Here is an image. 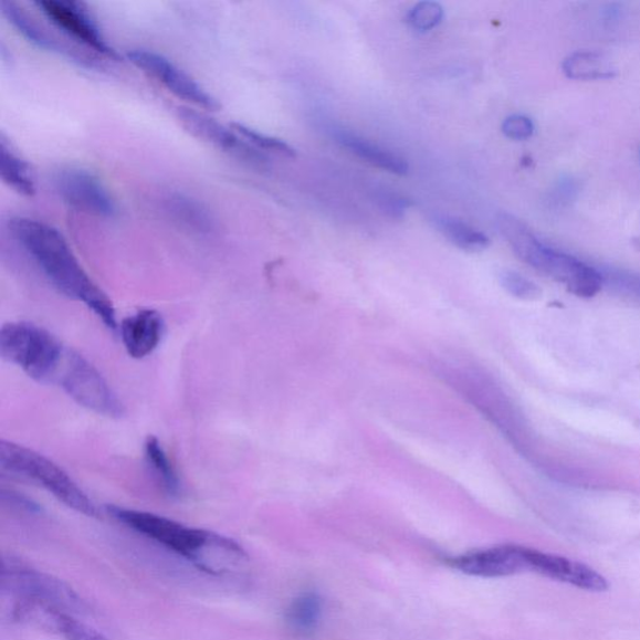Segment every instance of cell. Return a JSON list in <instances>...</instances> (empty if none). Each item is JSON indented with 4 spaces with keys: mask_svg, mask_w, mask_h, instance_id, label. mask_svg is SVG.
I'll use <instances>...</instances> for the list:
<instances>
[{
    "mask_svg": "<svg viewBox=\"0 0 640 640\" xmlns=\"http://www.w3.org/2000/svg\"><path fill=\"white\" fill-rule=\"evenodd\" d=\"M529 571L588 591H606L607 579L583 563L529 548Z\"/></svg>",
    "mask_w": 640,
    "mask_h": 640,
    "instance_id": "4fadbf2b",
    "label": "cell"
},
{
    "mask_svg": "<svg viewBox=\"0 0 640 640\" xmlns=\"http://www.w3.org/2000/svg\"><path fill=\"white\" fill-rule=\"evenodd\" d=\"M161 204L171 221L190 232L203 234L214 229V219L208 208L192 197L169 193L161 199Z\"/></svg>",
    "mask_w": 640,
    "mask_h": 640,
    "instance_id": "e0dca14e",
    "label": "cell"
},
{
    "mask_svg": "<svg viewBox=\"0 0 640 640\" xmlns=\"http://www.w3.org/2000/svg\"><path fill=\"white\" fill-rule=\"evenodd\" d=\"M332 135L343 148L348 149L353 155L367 161L368 165L397 176L408 174L409 166L407 160L396 155V153L361 138L347 129L333 128Z\"/></svg>",
    "mask_w": 640,
    "mask_h": 640,
    "instance_id": "9a60e30c",
    "label": "cell"
},
{
    "mask_svg": "<svg viewBox=\"0 0 640 640\" xmlns=\"http://www.w3.org/2000/svg\"><path fill=\"white\" fill-rule=\"evenodd\" d=\"M502 130L506 138L513 140H525L533 136L534 124L532 119L521 114H514L503 122Z\"/></svg>",
    "mask_w": 640,
    "mask_h": 640,
    "instance_id": "f1b7e54d",
    "label": "cell"
},
{
    "mask_svg": "<svg viewBox=\"0 0 640 640\" xmlns=\"http://www.w3.org/2000/svg\"><path fill=\"white\" fill-rule=\"evenodd\" d=\"M495 223L520 260L562 283L577 297L594 298L605 285L604 275L598 270L542 243L518 218L502 213L496 217Z\"/></svg>",
    "mask_w": 640,
    "mask_h": 640,
    "instance_id": "3957f363",
    "label": "cell"
},
{
    "mask_svg": "<svg viewBox=\"0 0 640 640\" xmlns=\"http://www.w3.org/2000/svg\"><path fill=\"white\" fill-rule=\"evenodd\" d=\"M44 632L62 637L64 640H112L98 629L82 622L76 616L62 609H52L43 625Z\"/></svg>",
    "mask_w": 640,
    "mask_h": 640,
    "instance_id": "603a6c76",
    "label": "cell"
},
{
    "mask_svg": "<svg viewBox=\"0 0 640 640\" xmlns=\"http://www.w3.org/2000/svg\"><path fill=\"white\" fill-rule=\"evenodd\" d=\"M324 604L315 591H305L285 610V623L295 636L308 638L322 623Z\"/></svg>",
    "mask_w": 640,
    "mask_h": 640,
    "instance_id": "ac0fdd59",
    "label": "cell"
},
{
    "mask_svg": "<svg viewBox=\"0 0 640 640\" xmlns=\"http://www.w3.org/2000/svg\"><path fill=\"white\" fill-rule=\"evenodd\" d=\"M0 175L8 187L24 197L36 192L35 180L30 165L9 145L4 135L0 137Z\"/></svg>",
    "mask_w": 640,
    "mask_h": 640,
    "instance_id": "d6986e66",
    "label": "cell"
},
{
    "mask_svg": "<svg viewBox=\"0 0 640 640\" xmlns=\"http://www.w3.org/2000/svg\"><path fill=\"white\" fill-rule=\"evenodd\" d=\"M600 273L604 275L605 284L610 285L619 293L629 295V297L640 300V275L611 270Z\"/></svg>",
    "mask_w": 640,
    "mask_h": 640,
    "instance_id": "4316f807",
    "label": "cell"
},
{
    "mask_svg": "<svg viewBox=\"0 0 640 640\" xmlns=\"http://www.w3.org/2000/svg\"><path fill=\"white\" fill-rule=\"evenodd\" d=\"M0 464L7 472L21 475L42 486L69 508L87 515V517H98L97 506L90 496L83 492L69 473H65L50 458L33 451V449L3 439L0 442Z\"/></svg>",
    "mask_w": 640,
    "mask_h": 640,
    "instance_id": "277c9868",
    "label": "cell"
},
{
    "mask_svg": "<svg viewBox=\"0 0 640 640\" xmlns=\"http://www.w3.org/2000/svg\"><path fill=\"white\" fill-rule=\"evenodd\" d=\"M35 6L41 9L48 21L73 40L105 59L119 61V54L109 44L97 22L82 3L71 2V0H41Z\"/></svg>",
    "mask_w": 640,
    "mask_h": 640,
    "instance_id": "8fae6325",
    "label": "cell"
},
{
    "mask_svg": "<svg viewBox=\"0 0 640 640\" xmlns=\"http://www.w3.org/2000/svg\"><path fill=\"white\" fill-rule=\"evenodd\" d=\"M444 17L443 7L436 2H420L410 9L407 22L420 32L432 31L441 24Z\"/></svg>",
    "mask_w": 640,
    "mask_h": 640,
    "instance_id": "d4e9b609",
    "label": "cell"
},
{
    "mask_svg": "<svg viewBox=\"0 0 640 640\" xmlns=\"http://www.w3.org/2000/svg\"><path fill=\"white\" fill-rule=\"evenodd\" d=\"M432 223L449 242L464 252L480 253L490 246V238L478 229L447 214H434Z\"/></svg>",
    "mask_w": 640,
    "mask_h": 640,
    "instance_id": "ffe728a7",
    "label": "cell"
},
{
    "mask_svg": "<svg viewBox=\"0 0 640 640\" xmlns=\"http://www.w3.org/2000/svg\"><path fill=\"white\" fill-rule=\"evenodd\" d=\"M499 280L503 288L515 298L523 301H536L541 298L542 291L539 286L524 275L514 271H502Z\"/></svg>",
    "mask_w": 640,
    "mask_h": 640,
    "instance_id": "484cf974",
    "label": "cell"
},
{
    "mask_svg": "<svg viewBox=\"0 0 640 640\" xmlns=\"http://www.w3.org/2000/svg\"><path fill=\"white\" fill-rule=\"evenodd\" d=\"M9 231L56 291L87 305L105 326L117 329L112 301L84 271L59 229L36 219L18 217L9 222Z\"/></svg>",
    "mask_w": 640,
    "mask_h": 640,
    "instance_id": "6da1fadb",
    "label": "cell"
},
{
    "mask_svg": "<svg viewBox=\"0 0 640 640\" xmlns=\"http://www.w3.org/2000/svg\"><path fill=\"white\" fill-rule=\"evenodd\" d=\"M108 512L127 528L175 552L209 575H224L239 565L243 548L213 532L189 527L164 515L109 506Z\"/></svg>",
    "mask_w": 640,
    "mask_h": 640,
    "instance_id": "7a4b0ae2",
    "label": "cell"
},
{
    "mask_svg": "<svg viewBox=\"0 0 640 640\" xmlns=\"http://www.w3.org/2000/svg\"><path fill=\"white\" fill-rule=\"evenodd\" d=\"M53 384L59 385L80 406L108 418H120L124 407L108 381L88 359L66 347L55 373Z\"/></svg>",
    "mask_w": 640,
    "mask_h": 640,
    "instance_id": "8992f818",
    "label": "cell"
},
{
    "mask_svg": "<svg viewBox=\"0 0 640 640\" xmlns=\"http://www.w3.org/2000/svg\"><path fill=\"white\" fill-rule=\"evenodd\" d=\"M231 127L258 150L273 153V155L284 158L297 157V151L280 138L264 135V133L246 127L241 123H233Z\"/></svg>",
    "mask_w": 640,
    "mask_h": 640,
    "instance_id": "cb8c5ba5",
    "label": "cell"
},
{
    "mask_svg": "<svg viewBox=\"0 0 640 640\" xmlns=\"http://www.w3.org/2000/svg\"><path fill=\"white\" fill-rule=\"evenodd\" d=\"M65 348L52 333L32 323H7L0 331L3 359L41 384H53Z\"/></svg>",
    "mask_w": 640,
    "mask_h": 640,
    "instance_id": "5b68a950",
    "label": "cell"
},
{
    "mask_svg": "<svg viewBox=\"0 0 640 640\" xmlns=\"http://www.w3.org/2000/svg\"><path fill=\"white\" fill-rule=\"evenodd\" d=\"M2 588L15 598L42 601L74 616L88 611L84 599L66 583L11 559L3 560Z\"/></svg>",
    "mask_w": 640,
    "mask_h": 640,
    "instance_id": "52a82bcc",
    "label": "cell"
},
{
    "mask_svg": "<svg viewBox=\"0 0 640 640\" xmlns=\"http://www.w3.org/2000/svg\"><path fill=\"white\" fill-rule=\"evenodd\" d=\"M54 188L65 204L98 218L117 216L116 200L91 171L65 167L54 175Z\"/></svg>",
    "mask_w": 640,
    "mask_h": 640,
    "instance_id": "30bf717a",
    "label": "cell"
},
{
    "mask_svg": "<svg viewBox=\"0 0 640 640\" xmlns=\"http://www.w3.org/2000/svg\"><path fill=\"white\" fill-rule=\"evenodd\" d=\"M166 323L155 309H141L120 323V338L132 358L143 359L155 353L164 339Z\"/></svg>",
    "mask_w": 640,
    "mask_h": 640,
    "instance_id": "5bb4252c",
    "label": "cell"
},
{
    "mask_svg": "<svg viewBox=\"0 0 640 640\" xmlns=\"http://www.w3.org/2000/svg\"><path fill=\"white\" fill-rule=\"evenodd\" d=\"M563 72L570 80L605 81L616 76L613 64L604 54L577 52L563 62Z\"/></svg>",
    "mask_w": 640,
    "mask_h": 640,
    "instance_id": "44dd1931",
    "label": "cell"
},
{
    "mask_svg": "<svg viewBox=\"0 0 640 640\" xmlns=\"http://www.w3.org/2000/svg\"><path fill=\"white\" fill-rule=\"evenodd\" d=\"M128 60L179 99L192 103L195 107L206 111L221 108V104L212 94L167 56L151 51L136 50L128 53Z\"/></svg>",
    "mask_w": 640,
    "mask_h": 640,
    "instance_id": "9c48e42d",
    "label": "cell"
},
{
    "mask_svg": "<svg viewBox=\"0 0 640 640\" xmlns=\"http://www.w3.org/2000/svg\"><path fill=\"white\" fill-rule=\"evenodd\" d=\"M447 565L463 575L480 578H502L529 571V548L504 546L474 550L448 558Z\"/></svg>",
    "mask_w": 640,
    "mask_h": 640,
    "instance_id": "7c38bea8",
    "label": "cell"
},
{
    "mask_svg": "<svg viewBox=\"0 0 640 640\" xmlns=\"http://www.w3.org/2000/svg\"><path fill=\"white\" fill-rule=\"evenodd\" d=\"M178 120L190 135L208 143L228 156L245 161L254 168L266 169L271 160L265 153L255 149L243 137L231 128L193 108L180 107L177 109Z\"/></svg>",
    "mask_w": 640,
    "mask_h": 640,
    "instance_id": "ba28073f",
    "label": "cell"
},
{
    "mask_svg": "<svg viewBox=\"0 0 640 640\" xmlns=\"http://www.w3.org/2000/svg\"><path fill=\"white\" fill-rule=\"evenodd\" d=\"M376 202L381 212L395 219H402L410 207L408 199L396 193L386 192V190H380L377 193Z\"/></svg>",
    "mask_w": 640,
    "mask_h": 640,
    "instance_id": "83f0119b",
    "label": "cell"
},
{
    "mask_svg": "<svg viewBox=\"0 0 640 640\" xmlns=\"http://www.w3.org/2000/svg\"><path fill=\"white\" fill-rule=\"evenodd\" d=\"M2 12L7 21L15 28L17 32L23 35L25 40L33 45L41 48V50L46 52L69 56V59L78 63H90L92 66H94V64L88 61L87 56L71 51L69 46H65L52 34L44 31L40 24L34 22L33 19L15 3L3 2Z\"/></svg>",
    "mask_w": 640,
    "mask_h": 640,
    "instance_id": "2e32d148",
    "label": "cell"
},
{
    "mask_svg": "<svg viewBox=\"0 0 640 640\" xmlns=\"http://www.w3.org/2000/svg\"><path fill=\"white\" fill-rule=\"evenodd\" d=\"M145 454L150 472L156 478L160 489L170 496H178L181 491L178 473L158 438L148 437Z\"/></svg>",
    "mask_w": 640,
    "mask_h": 640,
    "instance_id": "7402d4cb",
    "label": "cell"
}]
</instances>
